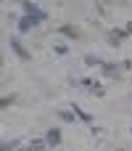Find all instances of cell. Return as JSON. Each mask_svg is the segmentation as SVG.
<instances>
[{
	"label": "cell",
	"mask_w": 132,
	"mask_h": 151,
	"mask_svg": "<svg viewBox=\"0 0 132 151\" xmlns=\"http://www.w3.org/2000/svg\"><path fill=\"white\" fill-rule=\"evenodd\" d=\"M24 13H29V16H37V19H45V11H40V8H37L34 3H29V0L24 3Z\"/></svg>",
	"instance_id": "3957f363"
},
{
	"label": "cell",
	"mask_w": 132,
	"mask_h": 151,
	"mask_svg": "<svg viewBox=\"0 0 132 151\" xmlns=\"http://www.w3.org/2000/svg\"><path fill=\"white\" fill-rule=\"evenodd\" d=\"M61 114V119H66V122H74V117H71V111H58Z\"/></svg>",
	"instance_id": "8992f818"
},
{
	"label": "cell",
	"mask_w": 132,
	"mask_h": 151,
	"mask_svg": "<svg viewBox=\"0 0 132 151\" xmlns=\"http://www.w3.org/2000/svg\"><path fill=\"white\" fill-rule=\"evenodd\" d=\"M45 143H48V146H58V143H61V133L50 127V130L45 133Z\"/></svg>",
	"instance_id": "277c9868"
},
{
	"label": "cell",
	"mask_w": 132,
	"mask_h": 151,
	"mask_svg": "<svg viewBox=\"0 0 132 151\" xmlns=\"http://www.w3.org/2000/svg\"><path fill=\"white\" fill-rule=\"evenodd\" d=\"M85 61H87V64H90V66H95V64H101V61H98V58H95V56H87V58H85Z\"/></svg>",
	"instance_id": "52a82bcc"
},
{
	"label": "cell",
	"mask_w": 132,
	"mask_h": 151,
	"mask_svg": "<svg viewBox=\"0 0 132 151\" xmlns=\"http://www.w3.org/2000/svg\"><path fill=\"white\" fill-rule=\"evenodd\" d=\"M61 35H66V37H79V32H77L74 27H61Z\"/></svg>",
	"instance_id": "5b68a950"
},
{
	"label": "cell",
	"mask_w": 132,
	"mask_h": 151,
	"mask_svg": "<svg viewBox=\"0 0 132 151\" xmlns=\"http://www.w3.org/2000/svg\"><path fill=\"white\" fill-rule=\"evenodd\" d=\"M11 48H13V53H16L21 61H29V53L24 50V45L19 42V37H11Z\"/></svg>",
	"instance_id": "7a4b0ae2"
},
{
	"label": "cell",
	"mask_w": 132,
	"mask_h": 151,
	"mask_svg": "<svg viewBox=\"0 0 132 151\" xmlns=\"http://www.w3.org/2000/svg\"><path fill=\"white\" fill-rule=\"evenodd\" d=\"M37 21H42V19H37V16H29V13H24V16H21V21H19V32H29L32 27H37Z\"/></svg>",
	"instance_id": "6da1fadb"
}]
</instances>
